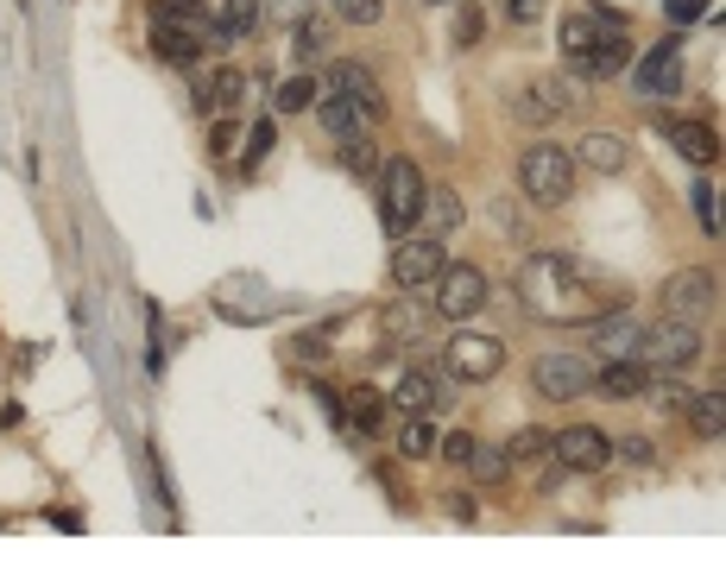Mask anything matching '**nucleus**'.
<instances>
[{"mask_svg":"<svg viewBox=\"0 0 726 568\" xmlns=\"http://www.w3.org/2000/svg\"><path fill=\"white\" fill-rule=\"evenodd\" d=\"M511 291H518V303H525L537 322H556V329H575V322H594V316L619 310V303H607V285H600L575 253H556V247L525 253Z\"/></svg>","mask_w":726,"mask_h":568,"instance_id":"f257e3e1","label":"nucleus"},{"mask_svg":"<svg viewBox=\"0 0 726 568\" xmlns=\"http://www.w3.org/2000/svg\"><path fill=\"white\" fill-rule=\"evenodd\" d=\"M374 183H379V216H386V228H392V235H411L417 216H424V190H430L424 171H417L411 158H386Z\"/></svg>","mask_w":726,"mask_h":568,"instance_id":"f03ea898","label":"nucleus"},{"mask_svg":"<svg viewBox=\"0 0 726 568\" xmlns=\"http://www.w3.org/2000/svg\"><path fill=\"white\" fill-rule=\"evenodd\" d=\"M518 183H525L530 202L556 209V202H569V190H575V158L563 152V146H550V139H537V146H525V158H518Z\"/></svg>","mask_w":726,"mask_h":568,"instance_id":"7ed1b4c3","label":"nucleus"},{"mask_svg":"<svg viewBox=\"0 0 726 568\" xmlns=\"http://www.w3.org/2000/svg\"><path fill=\"white\" fill-rule=\"evenodd\" d=\"M588 386H594L588 353L556 348V353H537V367H530V392L544 398V405H569V398H581Z\"/></svg>","mask_w":726,"mask_h":568,"instance_id":"20e7f679","label":"nucleus"},{"mask_svg":"<svg viewBox=\"0 0 726 568\" xmlns=\"http://www.w3.org/2000/svg\"><path fill=\"white\" fill-rule=\"evenodd\" d=\"M695 353H702V329H695V322H676V316H664L657 329L638 335V360H645L650 372H683V367H695Z\"/></svg>","mask_w":726,"mask_h":568,"instance_id":"39448f33","label":"nucleus"},{"mask_svg":"<svg viewBox=\"0 0 726 568\" xmlns=\"http://www.w3.org/2000/svg\"><path fill=\"white\" fill-rule=\"evenodd\" d=\"M499 367H506V348L493 335H455L442 348V372L455 386H487V379H499Z\"/></svg>","mask_w":726,"mask_h":568,"instance_id":"423d86ee","label":"nucleus"},{"mask_svg":"<svg viewBox=\"0 0 726 568\" xmlns=\"http://www.w3.org/2000/svg\"><path fill=\"white\" fill-rule=\"evenodd\" d=\"M664 316H676V322H695L702 329V316H714V303H720V278L707 272V266H688V272H676L664 285Z\"/></svg>","mask_w":726,"mask_h":568,"instance_id":"0eeeda50","label":"nucleus"},{"mask_svg":"<svg viewBox=\"0 0 726 568\" xmlns=\"http://www.w3.org/2000/svg\"><path fill=\"white\" fill-rule=\"evenodd\" d=\"M449 259H442V240L436 235H405L392 247V278L398 291H424V285H436V272H442Z\"/></svg>","mask_w":726,"mask_h":568,"instance_id":"6e6552de","label":"nucleus"},{"mask_svg":"<svg viewBox=\"0 0 726 568\" xmlns=\"http://www.w3.org/2000/svg\"><path fill=\"white\" fill-rule=\"evenodd\" d=\"M550 455L569 474H600L613 461V442H607V430H594V423H569V430L550 436Z\"/></svg>","mask_w":726,"mask_h":568,"instance_id":"1a4fd4ad","label":"nucleus"},{"mask_svg":"<svg viewBox=\"0 0 726 568\" xmlns=\"http://www.w3.org/2000/svg\"><path fill=\"white\" fill-rule=\"evenodd\" d=\"M480 303H487V278L474 272V266H442L436 272V310L449 316V322L480 316Z\"/></svg>","mask_w":726,"mask_h":568,"instance_id":"9d476101","label":"nucleus"},{"mask_svg":"<svg viewBox=\"0 0 726 568\" xmlns=\"http://www.w3.org/2000/svg\"><path fill=\"white\" fill-rule=\"evenodd\" d=\"M322 89H335V96L360 101V114H367V120L386 114V89L374 82V70H367V63H348V58L329 63V82H322Z\"/></svg>","mask_w":726,"mask_h":568,"instance_id":"9b49d317","label":"nucleus"},{"mask_svg":"<svg viewBox=\"0 0 726 568\" xmlns=\"http://www.w3.org/2000/svg\"><path fill=\"white\" fill-rule=\"evenodd\" d=\"M638 335H645V322L626 316V303L607 310V316H594V353H600V360H626V353H638Z\"/></svg>","mask_w":726,"mask_h":568,"instance_id":"f8f14e48","label":"nucleus"},{"mask_svg":"<svg viewBox=\"0 0 726 568\" xmlns=\"http://www.w3.org/2000/svg\"><path fill=\"white\" fill-rule=\"evenodd\" d=\"M676 51H683V44L664 39L657 51L631 58V63H638V82H645V96H676V89H683V58H676Z\"/></svg>","mask_w":726,"mask_h":568,"instance_id":"ddd939ff","label":"nucleus"},{"mask_svg":"<svg viewBox=\"0 0 726 568\" xmlns=\"http://www.w3.org/2000/svg\"><path fill=\"white\" fill-rule=\"evenodd\" d=\"M386 405H392L398 417H430L436 405H442V379H436V372H405V379H398L392 386V398H386Z\"/></svg>","mask_w":726,"mask_h":568,"instance_id":"4468645a","label":"nucleus"},{"mask_svg":"<svg viewBox=\"0 0 726 568\" xmlns=\"http://www.w3.org/2000/svg\"><path fill=\"white\" fill-rule=\"evenodd\" d=\"M664 139L688 158V165H714V158H720V133H714L707 120H664Z\"/></svg>","mask_w":726,"mask_h":568,"instance_id":"2eb2a0df","label":"nucleus"},{"mask_svg":"<svg viewBox=\"0 0 726 568\" xmlns=\"http://www.w3.org/2000/svg\"><path fill=\"white\" fill-rule=\"evenodd\" d=\"M575 165H588V171H600V177H613V171H626L631 165V146L619 133H581V146H575Z\"/></svg>","mask_w":726,"mask_h":568,"instance_id":"dca6fc26","label":"nucleus"},{"mask_svg":"<svg viewBox=\"0 0 726 568\" xmlns=\"http://www.w3.org/2000/svg\"><path fill=\"white\" fill-rule=\"evenodd\" d=\"M259 26V0H216L209 13V44H235Z\"/></svg>","mask_w":726,"mask_h":568,"instance_id":"f3484780","label":"nucleus"},{"mask_svg":"<svg viewBox=\"0 0 726 568\" xmlns=\"http://www.w3.org/2000/svg\"><path fill=\"white\" fill-rule=\"evenodd\" d=\"M645 379H650V367L638 360V353H626V360H607V367L594 372V386L607 398H645Z\"/></svg>","mask_w":726,"mask_h":568,"instance_id":"a211bd4d","label":"nucleus"},{"mask_svg":"<svg viewBox=\"0 0 726 568\" xmlns=\"http://www.w3.org/2000/svg\"><path fill=\"white\" fill-rule=\"evenodd\" d=\"M316 120H322V133L354 139L367 114H360V101H348V96H335V89H322V96H316Z\"/></svg>","mask_w":726,"mask_h":568,"instance_id":"6ab92c4d","label":"nucleus"},{"mask_svg":"<svg viewBox=\"0 0 726 568\" xmlns=\"http://www.w3.org/2000/svg\"><path fill=\"white\" fill-rule=\"evenodd\" d=\"M581 70H594V77H607V82L626 77V70H631V39H626V32H600Z\"/></svg>","mask_w":726,"mask_h":568,"instance_id":"aec40b11","label":"nucleus"},{"mask_svg":"<svg viewBox=\"0 0 726 568\" xmlns=\"http://www.w3.org/2000/svg\"><path fill=\"white\" fill-rule=\"evenodd\" d=\"M202 39H209V32H190V26H152V51L165 63H197Z\"/></svg>","mask_w":726,"mask_h":568,"instance_id":"412c9836","label":"nucleus"},{"mask_svg":"<svg viewBox=\"0 0 726 568\" xmlns=\"http://www.w3.org/2000/svg\"><path fill=\"white\" fill-rule=\"evenodd\" d=\"M240 101H247V77H240L235 63H221L216 77H209V89H202V108L209 114H235Z\"/></svg>","mask_w":726,"mask_h":568,"instance_id":"4be33fe9","label":"nucleus"},{"mask_svg":"<svg viewBox=\"0 0 726 568\" xmlns=\"http://www.w3.org/2000/svg\"><path fill=\"white\" fill-rule=\"evenodd\" d=\"M424 329H430L424 303H386V310H379V335H386V341H417Z\"/></svg>","mask_w":726,"mask_h":568,"instance_id":"5701e85b","label":"nucleus"},{"mask_svg":"<svg viewBox=\"0 0 726 568\" xmlns=\"http://www.w3.org/2000/svg\"><path fill=\"white\" fill-rule=\"evenodd\" d=\"M683 411H688V430L702 436V442H720V430H726V398H720V392L688 398Z\"/></svg>","mask_w":726,"mask_h":568,"instance_id":"b1692460","label":"nucleus"},{"mask_svg":"<svg viewBox=\"0 0 726 568\" xmlns=\"http://www.w3.org/2000/svg\"><path fill=\"white\" fill-rule=\"evenodd\" d=\"M152 26H190V32H209V0H152Z\"/></svg>","mask_w":726,"mask_h":568,"instance_id":"393cba45","label":"nucleus"},{"mask_svg":"<svg viewBox=\"0 0 726 568\" xmlns=\"http://www.w3.org/2000/svg\"><path fill=\"white\" fill-rule=\"evenodd\" d=\"M461 216H468V209H461V197H455V190H424V216H417V221H430V235H449V228H461Z\"/></svg>","mask_w":726,"mask_h":568,"instance_id":"a878e982","label":"nucleus"},{"mask_svg":"<svg viewBox=\"0 0 726 568\" xmlns=\"http://www.w3.org/2000/svg\"><path fill=\"white\" fill-rule=\"evenodd\" d=\"M594 39H600V20H588V13H569V20H563V58L569 63H588Z\"/></svg>","mask_w":726,"mask_h":568,"instance_id":"bb28decb","label":"nucleus"},{"mask_svg":"<svg viewBox=\"0 0 726 568\" xmlns=\"http://www.w3.org/2000/svg\"><path fill=\"white\" fill-rule=\"evenodd\" d=\"M530 89L550 101L556 114H569V108H581V101H588V82H581V77H544V82H530Z\"/></svg>","mask_w":726,"mask_h":568,"instance_id":"cd10ccee","label":"nucleus"},{"mask_svg":"<svg viewBox=\"0 0 726 568\" xmlns=\"http://www.w3.org/2000/svg\"><path fill=\"white\" fill-rule=\"evenodd\" d=\"M341 165H348L354 177H379V165H386V152H379L367 133H354V139H341Z\"/></svg>","mask_w":726,"mask_h":568,"instance_id":"c85d7f7f","label":"nucleus"},{"mask_svg":"<svg viewBox=\"0 0 726 568\" xmlns=\"http://www.w3.org/2000/svg\"><path fill=\"white\" fill-rule=\"evenodd\" d=\"M316 96H322V82L316 77H291V82H278L272 108L278 114H304V108H316Z\"/></svg>","mask_w":726,"mask_h":568,"instance_id":"c756f323","label":"nucleus"},{"mask_svg":"<svg viewBox=\"0 0 726 568\" xmlns=\"http://www.w3.org/2000/svg\"><path fill=\"white\" fill-rule=\"evenodd\" d=\"M341 411H348L360 430H379V417H386V398H379L374 386H354V392L341 398Z\"/></svg>","mask_w":726,"mask_h":568,"instance_id":"7c9ffc66","label":"nucleus"},{"mask_svg":"<svg viewBox=\"0 0 726 568\" xmlns=\"http://www.w3.org/2000/svg\"><path fill=\"white\" fill-rule=\"evenodd\" d=\"M550 455V430H511L506 436V461L518 468V461H544Z\"/></svg>","mask_w":726,"mask_h":568,"instance_id":"2f4dec72","label":"nucleus"},{"mask_svg":"<svg viewBox=\"0 0 726 568\" xmlns=\"http://www.w3.org/2000/svg\"><path fill=\"white\" fill-rule=\"evenodd\" d=\"M645 398L657 405V411H683L695 392H683V386H676V372H650V379H645Z\"/></svg>","mask_w":726,"mask_h":568,"instance_id":"473e14b6","label":"nucleus"},{"mask_svg":"<svg viewBox=\"0 0 726 568\" xmlns=\"http://www.w3.org/2000/svg\"><path fill=\"white\" fill-rule=\"evenodd\" d=\"M468 468H474V480H487V487H499V480L511 474V461H506V449H480V442H474Z\"/></svg>","mask_w":726,"mask_h":568,"instance_id":"72a5a7b5","label":"nucleus"},{"mask_svg":"<svg viewBox=\"0 0 726 568\" xmlns=\"http://www.w3.org/2000/svg\"><path fill=\"white\" fill-rule=\"evenodd\" d=\"M266 152H272V120H253V127H247V139H240L247 171H253V165H266Z\"/></svg>","mask_w":726,"mask_h":568,"instance_id":"f704fd0d","label":"nucleus"},{"mask_svg":"<svg viewBox=\"0 0 726 568\" xmlns=\"http://www.w3.org/2000/svg\"><path fill=\"white\" fill-rule=\"evenodd\" d=\"M511 114L525 120V127H550V120H556V108H550V101H544V96H537V89H525V96H518V108H511Z\"/></svg>","mask_w":726,"mask_h":568,"instance_id":"c9c22d12","label":"nucleus"},{"mask_svg":"<svg viewBox=\"0 0 726 568\" xmlns=\"http://www.w3.org/2000/svg\"><path fill=\"white\" fill-rule=\"evenodd\" d=\"M335 20L341 26H379V0H335Z\"/></svg>","mask_w":726,"mask_h":568,"instance_id":"e433bc0d","label":"nucleus"},{"mask_svg":"<svg viewBox=\"0 0 726 568\" xmlns=\"http://www.w3.org/2000/svg\"><path fill=\"white\" fill-rule=\"evenodd\" d=\"M430 449H436L430 417H405V455H430Z\"/></svg>","mask_w":726,"mask_h":568,"instance_id":"4c0bfd02","label":"nucleus"},{"mask_svg":"<svg viewBox=\"0 0 726 568\" xmlns=\"http://www.w3.org/2000/svg\"><path fill=\"white\" fill-rule=\"evenodd\" d=\"M714 202H720L714 197V183H695V221H702L707 235H720V209H714Z\"/></svg>","mask_w":726,"mask_h":568,"instance_id":"58836bf2","label":"nucleus"},{"mask_svg":"<svg viewBox=\"0 0 726 568\" xmlns=\"http://www.w3.org/2000/svg\"><path fill=\"white\" fill-rule=\"evenodd\" d=\"M436 449H442V461H455V468H468V455H474V436H468V430H455V436H436Z\"/></svg>","mask_w":726,"mask_h":568,"instance_id":"ea45409f","label":"nucleus"},{"mask_svg":"<svg viewBox=\"0 0 726 568\" xmlns=\"http://www.w3.org/2000/svg\"><path fill=\"white\" fill-rule=\"evenodd\" d=\"M480 7H474V0H461V20H455V44H480Z\"/></svg>","mask_w":726,"mask_h":568,"instance_id":"a19ab883","label":"nucleus"},{"mask_svg":"<svg viewBox=\"0 0 726 568\" xmlns=\"http://www.w3.org/2000/svg\"><path fill=\"white\" fill-rule=\"evenodd\" d=\"M322 44H329L322 20H304V26H297V58H310V51H322Z\"/></svg>","mask_w":726,"mask_h":568,"instance_id":"79ce46f5","label":"nucleus"},{"mask_svg":"<svg viewBox=\"0 0 726 568\" xmlns=\"http://www.w3.org/2000/svg\"><path fill=\"white\" fill-rule=\"evenodd\" d=\"M613 455H626L631 468H650V461H657V455H650V442H645V436H626V442H613Z\"/></svg>","mask_w":726,"mask_h":568,"instance_id":"37998d69","label":"nucleus"},{"mask_svg":"<svg viewBox=\"0 0 726 568\" xmlns=\"http://www.w3.org/2000/svg\"><path fill=\"white\" fill-rule=\"evenodd\" d=\"M209 139H216V152H235V146H240V127H235V120H216V133H209Z\"/></svg>","mask_w":726,"mask_h":568,"instance_id":"c03bdc74","label":"nucleus"},{"mask_svg":"<svg viewBox=\"0 0 726 568\" xmlns=\"http://www.w3.org/2000/svg\"><path fill=\"white\" fill-rule=\"evenodd\" d=\"M707 0H669V20H702Z\"/></svg>","mask_w":726,"mask_h":568,"instance_id":"a18cd8bd","label":"nucleus"},{"mask_svg":"<svg viewBox=\"0 0 726 568\" xmlns=\"http://www.w3.org/2000/svg\"><path fill=\"white\" fill-rule=\"evenodd\" d=\"M442 506H449V518H461V525H468V518H474V499H468V492H449Z\"/></svg>","mask_w":726,"mask_h":568,"instance_id":"49530a36","label":"nucleus"},{"mask_svg":"<svg viewBox=\"0 0 726 568\" xmlns=\"http://www.w3.org/2000/svg\"><path fill=\"white\" fill-rule=\"evenodd\" d=\"M537 13H544V0H511V20H518V26H530Z\"/></svg>","mask_w":726,"mask_h":568,"instance_id":"de8ad7c7","label":"nucleus"}]
</instances>
